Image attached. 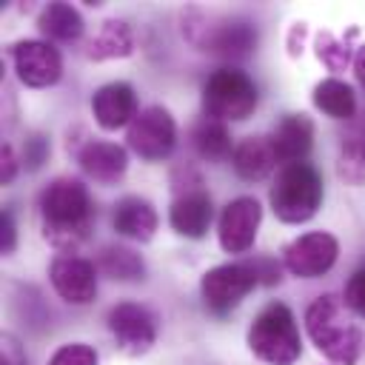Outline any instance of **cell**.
Here are the masks:
<instances>
[{
	"label": "cell",
	"mask_w": 365,
	"mask_h": 365,
	"mask_svg": "<svg viewBox=\"0 0 365 365\" xmlns=\"http://www.w3.org/2000/svg\"><path fill=\"white\" fill-rule=\"evenodd\" d=\"M48 365H97V351L86 342H66L51 354Z\"/></svg>",
	"instance_id": "484cf974"
},
{
	"label": "cell",
	"mask_w": 365,
	"mask_h": 365,
	"mask_svg": "<svg viewBox=\"0 0 365 365\" xmlns=\"http://www.w3.org/2000/svg\"><path fill=\"white\" fill-rule=\"evenodd\" d=\"M37 26L48 40H57V43H77L86 29L83 14L63 0L43 6V11L37 14Z\"/></svg>",
	"instance_id": "44dd1931"
},
{
	"label": "cell",
	"mask_w": 365,
	"mask_h": 365,
	"mask_svg": "<svg viewBox=\"0 0 365 365\" xmlns=\"http://www.w3.org/2000/svg\"><path fill=\"white\" fill-rule=\"evenodd\" d=\"M43 237L57 248H77L94 225L88 188L77 177H54L37 200Z\"/></svg>",
	"instance_id": "6da1fadb"
},
{
	"label": "cell",
	"mask_w": 365,
	"mask_h": 365,
	"mask_svg": "<svg viewBox=\"0 0 365 365\" xmlns=\"http://www.w3.org/2000/svg\"><path fill=\"white\" fill-rule=\"evenodd\" d=\"M245 339L251 354L265 365H294L302 354V336L285 302H268L254 317Z\"/></svg>",
	"instance_id": "277c9868"
},
{
	"label": "cell",
	"mask_w": 365,
	"mask_h": 365,
	"mask_svg": "<svg viewBox=\"0 0 365 365\" xmlns=\"http://www.w3.org/2000/svg\"><path fill=\"white\" fill-rule=\"evenodd\" d=\"M14 74L29 88H48L63 77V57L48 40H17L9 46Z\"/></svg>",
	"instance_id": "8fae6325"
},
{
	"label": "cell",
	"mask_w": 365,
	"mask_h": 365,
	"mask_svg": "<svg viewBox=\"0 0 365 365\" xmlns=\"http://www.w3.org/2000/svg\"><path fill=\"white\" fill-rule=\"evenodd\" d=\"M305 331L314 348L334 365H356L362 354V331L351 308L336 294H319L305 308Z\"/></svg>",
	"instance_id": "7a4b0ae2"
},
{
	"label": "cell",
	"mask_w": 365,
	"mask_h": 365,
	"mask_svg": "<svg viewBox=\"0 0 365 365\" xmlns=\"http://www.w3.org/2000/svg\"><path fill=\"white\" fill-rule=\"evenodd\" d=\"M342 299H345V305H348L354 314L365 317V265L356 268V271L351 274V279L345 282Z\"/></svg>",
	"instance_id": "83f0119b"
},
{
	"label": "cell",
	"mask_w": 365,
	"mask_h": 365,
	"mask_svg": "<svg viewBox=\"0 0 365 365\" xmlns=\"http://www.w3.org/2000/svg\"><path fill=\"white\" fill-rule=\"evenodd\" d=\"M48 282L68 305H88L97 297V265L77 254H57L48 265Z\"/></svg>",
	"instance_id": "4fadbf2b"
},
{
	"label": "cell",
	"mask_w": 365,
	"mask_h": 365,
	"mask_svg": "<svg viewBox=\"0 0 365 365\" xmlns=\"http://www.w3.org/2000/svg\"><path fill=\"white\" fill-rule=\"evenodd\" d=\"M77 163L88 180L100 185H114L128 168V151L111 140H86L77 151Z\"/></svg>",
	"instance_id": "2e32d148"
},
{
	"label": "cell",
	"mask_w": 365,
	"mask_h": 365,
	"mask_svg": "<svg viewBox=\"0 0 365 365\" xmlns=\"http://www.w3.org/2000/svg\"><path fill=\"white\" fill-rule=\"evenodd\" d=\"M0 365H29V356L14 334L0 336Z\"/></svg>",
	"instance_id": "f546056e"
},
{
	"label": "cell",
	"mask_w": 365,
	"mask_h": 365,
	"mask_svg": "<svg viewBox=\"0 0 365 365\" xmlns=\"http://www.w3.org/2000/svg\"><path fill=\"white\" fill-rule=\"evenodd\" d=\"M322 197H325L322 177L308 160L282 165L277 171V180L271 185V191H268L271 211L277 214V220H282L288 225L308 222L319 211Z\"/></svg>",
	"instance_id": "3957f363"
},
{
	"label": "cell",
	"mask_w": 365,
	"mask_h": 365,
	"mask_svg": "<svg viewBox=\"0 0 365 365\" xmlns=\"http://www.w3.org/2000/svg\"><path fill=\"white\" fill-rule=\"evenodd\" d=\"M94 265H97L100 274H106L108 279H117V282H137V279H145V259H143L134 248L120 245V242L103 245Z\"/></svg>",
	"instance_id": "7402d4cb"
},
{
	"label": "cell",
	"mask_w": 365,
	"mask_h": 365,
	"mask_svg": "<svg viewBox=\"0 0 365 365\" xmlns=\"http://www.w3.org/2000/svg\"><path fill=\"white\" fill-rule=\"evenodd\" d=\"M182 31L200 51L222 60H242L259 43L257 26L245 17H205L194 11L185 20Z\"/></svg>",
	"instance_id": "5b68a950"
},
{
	"label": "cell",
	"mask_w": 365,
	"mask_h": 365,
	"mask_svg": "<svg viewBox=\"0 0 365 365\" xmlns=\"http://www.w3.org/2000/svg\"><path fill=\"white\" fill-rule=\"evenodd\" d=\"M257 285H259V279H257L251 259L248 262H220L202 274L200 297L211 314L222 317V314L234 311Z\"/></svg>",
	"instance_id": "52a82bcc"
},
{
	"label": "cell",
	"mask_w": 365,
	"mask_h": 365,
	"mask_svg": "<svg viewBox=\"0 0 365 365\" xmlns=\"http://www.w3.org/2000/svg\"><path fill=\"white\" fill-rule=\"evenodd\" d=\"M137 114H140L137 91L125 80H111L91 94V117L106 131H117L123 125H131V120Z\"/></svg>",
	"instance_id": "5bb4252c"
},
{
	"label": "cell",
	"mask_w": 365,
	"mask_h": 365,
	"mask_svg": "<svg viewBox=\"0 0 365 365\" xmlns=\"http://www.w3.org/2000/svg\"><path fill=\"white\" fill-rule=\"evenodd\" d=\"M128 148L148 163H163L177 148V123L165 106H145L125 131Z\"/></svg>",
	"instance_id": "ba28073f"
},
{
	"label": "cell",
	"mask_w": 365,
	"mask_h": 365,
	"mask_svg": "<svg viewBox=\"0 0 365 365\" xmlns=\"http://www.w3.org/2000/svg\"><path fill=\"white\" fill-rule=\"evenodd\" d=\"M308 34V26L305 23H294L291 31H288V54L291 57H299L302 54V40Z\"/></svg>",
	"instance_id": "d6a6232c"
},
{
	"label": "cell",
	"mask_w": 365,
	"mask_h": 365,
	"mask_svg": "<svg viewBox=\"0 0 365 365\" xmlns=\"http://www.w3.org/2000/svg\"><path fill=\"white\" fill-rule=\"evenodd\" d=\"M48 154H51L48 137H43V134H31V137L23 143V157H20V163H23L29 171H37V168L48 160Z\"/></svg>",
	"instance_id": "4316f807"
},
{
	"label": "cell",
	"mask_w": 365,
	"mask_h": 365,
	"mask_svg": "<svg viewBox=\"0 0 365 365\" xmlns=\"http://www.w3.org/2000/svg\"><path fill=\"white\" fill-rule=\"evenodd\" d=\"M359 151H362V157H365V134H362V140H359Z\"/></svg>",
	"instance_id": "e575fe53"
},
{
	"label": "cell",
	"mask_w": 365,
	"mask_h": 365,
	"mask_svg": "<svg viewBox=\"0 0 365 365\" xmlns=\"http://www.w3.org/2000/svg\"><path fill=\"white\" fill-rule=\"evenodd\" d=\"M157 211L154 205L145 200V197H137V194H128V197H120L114 202V214H111V225L120 237H128V240H137V242H148L157 231Z\"/></svg>",
	"instance_id": "ac0fdd59"
},
{
	"label": "cell",
	"mask_w": 365,
	"mask_h": 365,
	"mask_svg": "<svg viewBox=\"0 0 365 365\" xmlns=\"http://www.w3.org/2000/svg\"><path fill=\"white\" fill-rule=\"evenodd\" d=\"M191 145L194 151L208 160V163H222L234 154V143H231V131L225 123L202 117L194 128H191Z\"/></svg>",
	"instance_id": "cb8c5ba5"
},
{
	"label": "cell",
	"mask_w": 365,
	"mask_h": 365,
	"mask_svg": "<svg viewBox=\"0 0 365 365\" xmlns=\"http://www.w3.org/2000/svg\"><path fill=\"white\" fill-rule=\"evenodd\" d=\"M211 220H214V202H211V194L202 185L174 194L171 208H168V225L180 237L202 240L211 228Z\"/></svg>",
	"instance_id": "9a60e30c"
},
{
	"label": "cell",
	"mask_w": 365,
	"mask_h": 365,
	"mask_svg": "<svg viewBox=\"0 0 365 365\" xmlns=\"http://www.w3.org/2000/svg\"><path fill=\"white\" fill-rule=\"evenodd\" d=\"M314 106L331 117V120H351L356 114V94L354 88L339 80V77H325L314 86V94H311Z\"/></svg>",
	"instance_id": "603a6c76"
},
{
	"label": "cell",
	"mask_w": 365,
	"mask_h": 365,
	"mask_svg": "<svg viewBox=\"0 0 365 365\" xmlns=\"http://www.w3.org/2000/svg\"><path fill=\"white\" fill-rule=\"evenodd\" d=\"M257 103H259L257 83L234 66H222L211 71L208 80L202 83V111L211 120L242 123L254 114Z\"/></svg>",
	"instance_id": "8992f818"
},
{
	"label": "cell",
	"mask_w": 365,
	"mask_h": 365,
	"mask_svg": "<svg viewBox=\"0 0 365 365\" xmlns=\"http://www.w3.org/2000/svg\"><path fill=\"white\" fill-rule=\"evenodd\" d=\"M20 157L14 154V148L9 145V143H3L0 145V182L6 185V182H11L14 177H17V171H20Z\"/></svg>",
	"instance_id": "4dcf8cb0"
},
{
	"label": "cell",
	"mask_w": 365,
	"mask_h": 365,
	"mask_svg": "<svg viewBox=\"0 0 365 365\" xmlns=\"http://www.w3.org/2000/svg\"><path fill=\"white\" fill-rule=\"evenodd\" d=\"M277 154H274V145L268 137H242L237 145H234V154H231V165L237 171L240 180L245 182H259L265 180L274 168H277Z\"/></svg>",
	"instance_id": "d6986e66"
},
{
	"label": "cell",
	"mask_w": 365,
	"mask_h": 365,
	"mask_svg": "<svg viewBox=\"0 0 365 365\" xmlns=\"http://www.w3.org/2000/svg\"><path fill=\"white\" fill-rule=\"evenodd\" d=\"M274 154L282 165L305 163L314 145V123L308 114H282L268 134Z\"/></svg>",
	"instance_id": "e0dca14e"
},
{
	"label": "cell",
	"mask_w": 365,
	"mask_h": 365,
	"mask_svg": "<svg viewBox=\"0 0 365 365\" xmlns=\"http://www.w3.org/2000/svg\"><path fill=\"white\" fill-rule=\"evenodd\" d=\"M106 325L125 356H143L157 342V319L140 302H117L108 311Z\"/></svg>",
	"instance_id": "30bf717a"
},
{
	"label": "cell",
	"mask_w": 365,
	"mask_h": 365,
	"mask_svg": "<svg viewBox=\"0 0 365 365\" xmlns=\"http://www.w3.org/2000/svg\"><path fill=\"white\" fill-rule=\"evenodd\" d=\"M339 242L328 231H308L282 248V265L299 279H317L336 265Z\"/></svg>",
	"instance_id": "9c48e42d"
},
{
	"label": "cell",
	"mask_w": 365,
	"mask_h": 365,
	"mask_svg": "<svg viewBox=\"0 0 365 365\" xmlns=\"http://www.w3.org/2000/svg\"><path fill=\"white\" fill-rule=\"evenodd\" d=\"M314 54L328 71H345L351 63V46L348 40H339L331 31H317L314 34Z\"/></svg>",
	"instance_id": "d4e9b609"
},
{
	"label": "cell",
	"mask_w": 365,
	"mask_h": 365,
	"mask_svg": "<svg viewBox=\"0 0 365 365\" xmlns=\"http://www.w3.org/2000/svg\"><path fill=\"white\" fill-rule=\"evenodd\" d=\"M251 265H254V271H257V279H259V285H277L279 279H282V262H277V257H268V254H259V257H254L251 259Z\"/></svg>",
	"instance_id": "f1b7e54d"
},
{
	"label": "cell",
	"mask_w": 365,
	"mask_h": 365,
	"mask_svg": "<svg viewBox=\"0 0 365 365\" xmlns=\"http://www.w3.org/2000/svg\"><path fill=\"white\" fill-rule=\"evenodd\" d=\"M354 71H356L359 86L365 88V46H359V48H356V54H354Z\"/></svg>",
	"instance_id": "836d02e7"
},
{
	"label": "cell",
	"mask_w": 365,
	"mask_h": 365,
	"mask_svg": "<svg viewBox=\"0 0 365 365\" xmlns=\"http://www.w3.org/2000/svg\"><path fill=\"white\" fill-rule=\"evenodd\" d=\"M262 222V205L257 197H237L225 202L217 220V237L225 254H245L259 231Z\"/></svg>",
	"instance_id": "7c38bea8"
},
{
	"label": "cell",
	"mask_w": 365,
	"mask_h": 365,
	"mask_svg": "<svg viewBox=\"0 0 365 365\" xmlns=\"http://www.w3.org/2000/svg\"><path fill=\"white\" fill-rule=\"evenodd\" d=\"M14 248H17V225H14L11 211L6 208V211L0 214V251L9 257Z\"/></svg>",
	"instance_id": "1f68e13d"
},
{
	"label": "cell",
	"mask_w": 365,
	"mask_h": 365,
	"mask_svg": "<svg viewBox=\"0 0 365 365\" xmlns=\"http://www.w3.org/2000/svg\"><path fill=\"white\" fill-rule=\"evenodd\" d=\"M134 51V34H131V26L125 20H106L100 26V31L88 40L86 46V57L94 60V63H103V60H117V57H128Z\"/></svg>",
	"instance_id": "ffe728a7"
}]
</instances>
